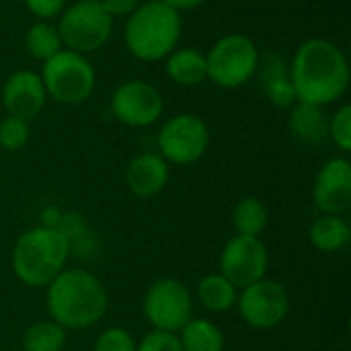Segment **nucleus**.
Wrapping results in <instances>:
<instances>
[{
  "label": "nucleus",
  "mask_w": 351,
  "mask_h": 351,
  "mask_svg": "<svg viewBox=\"0 0 351 351\" xmlns=\"http://www.w3.org/2000/svg\"><path fill=\"white\" fill-rule=\"evenodd\" d=\"M261 90L265 93V97L269 99V103L274 107H278V109H292V105L298 101L296 99V90H294V86L290 82V74L286 78H280V80L263 86Z\"/></svg>",
  "instance_id": "nucleus-28"
},
{
  "label": "nucleus",
  "mask_w": 351,
  "mask_h": 351,
  "mask_svg": "<svg viewBox=\"0 0 351 351\" xmlns=\"http://www.w3.org/2000/svg\"><path fill=\"white\" fill-rule=\"evenodd\" d=\"M25 49L29 51V56L33 60L45 62L51 56H56L60 49H64L58 27L51 25L49 21H37L33 23L27 33H25Z\"/></svg>",
  "instance_id": "nucleus-21"
},
{
  "label": "nucleus",
  "mask_w": 351,
  "mask_h": 351,
  "mask_svg": "<svg viewBox=\"0 0 351 351\" xmlns=\"http://www.w3.org/2000/svg\"><path fill=\"white\" fill-rule=\"evenodd\" d=\"M70 255V239L62 228L37 226L23 232L12 249V271L29 288L47 286Z\"/></svg>",
  "instance_id": "nucleus-4"
},
{
  "label": "nucleus",
  "mask_w": 351,
  "mask_h": 351,
  "mask_svg": "<svg viewBox=\"0 0 351 351\" xmlns=\"http://www.w3.org/2000/svg\"><path fill=\"white\" fill-rule=\"evenodd\" d=\"M167 2L169 6L177 8V10H191V8H197L199 4H204L206 0H162Z\"/></svg>",
  "instance_id": "nucleus-32"
},
{
  "label": "nucleus",
  "mask_w": 351,
  "mask_h": 351,
  "mask_svg": "<svg viewBox=\"0 0 351 351\" xmlns=\"http://www.w3.org/2000/svg\"><path fill=\"white\" fill-rule=\"evenodd\" d=\"M329 138L341 152L351 150V105H341L333 117H329Z\"/></svg>",
  "instance_id": "nucleus-26"
},
{
  "label": "nucleus",
  "mask_w": 351,
  "mask_h": 351,
  "mask_svg": "<svg viewBox=\"0 0 351 351\" xmlns=\"http://www.w3.org/2000/svg\"><path fill=\"white\" fill-rule=\"evenodd\" d=\"M58 33L64 49L88 56L105 47L111 39L115 19L105 10L101 0H76L58 16Z\"/></svg>",
  "instance_id": "nucleus-5"
},
{
  "label": "nucleus",
  "mask_w": 351,
  "mask_h": 351,
  "mask_svg": "<svg viewBox=\"0 0 351 351\" xmlns=\"http://www.w3.org/2000/svg\"><path fill=\"white\" fill-rule=\"evenodd\" d=\"M162 111L160 90L146 80H125L111 95V113L130 128H148L160 119Z\"/></svg>",
  "instance_id": "nucleus-10"
},
{
  "label": "nucleus",
  "mask_w": 351,
  "mask_h": 351,
  "mask_svg": "<svg viewBox=\"0 0 351 351\" xmlns=\"http://www.w3.org/2000/svg\"><path fill=\"white\" fill-rule=\"evenodd\" d=\"M142 311L154 331L179 333L191 321V294L179 280L162 278L146 290Z\"/></svg>",
  "instance_id": "nucleus-8"
},
{
  "label": "nucleus",
  "mask_w": 351,
  "mask_h": 351,
  "mask_svg": "<svg viewBox=\"0 0 351 351\" xmlns=\"http://www.w3.org/2000/svg\"><path fill=\"white\" fill-rule=\"evenodd\" d=\"M158 150L167 162L193 165L197 162L210 144V130L206 121L195 113H177L158 132Z\"/></svg>",
  "instance_id": "nucleus-9"
},
{
  "label": "nucleus",
  "mask_w": 351,
  "mask_h": 351,
  "mask_svg": "<svg viewBox=\"0 0 351 351\" xmlns=\"http://www.w3.org/2000/svg\"><path fill=\"white\" fill-rule=\"evenodd\" d=\"M47 313L64 329L97 325L109 306V296L99 278L84 269H64L47 284Z\"/></svg>",
  "instance_id": "nucleus-2"
},
{
  "label": "nucleus",
  "mask_w": 351,
  "mask_h": 351,
  "mask_svg": "<svg viewBox=\"0 0 351 351\" xmlns=\"http://www.w3.org/2000/svg\"><path fill=\"white\" fill-rule=\"evenodd\" d=\"M66 343V329L53 321H39L23 335L25 351H62Z\"/></svg>",
  "instance_id": "nucleus-23"
},
{
  "label": "nucleus",
  "mask_w": 351,
  "mask_h": 351,
  "mask_svg": "<svg viewBox=\"0 0 351 351\" xmlns=\"http://www.w3.org/2000/svg\"><path fill=\"white\" fill-rule=\"evenodd\" d=\"M243 321L255 329H271L280 325L290 311V296L276 280H259L237 298Z\"/></svg>",
  "instance_id": "nucleus-11"
},
{
  "label": "nucleus",
  "mask_w": 351,
  "mask_h": 351,
  "mask_svg": "<svg viewBox=\"0 0 351 351\" xmlns=\"http://www.w3.org/2000/svg\"><path fill=\"white\" fill-rule=\"evenodd\" d=\"M308 239L317 251L335 253V251H341L343 247H348V243L351 241V228L341 216L323 214L321 218H317L313 222V226L308 230Z\"/></svg>",
  "instance_id": "nucleus-18"
},
{
  "label": "nucleus",
  "mask_w": 351,
  "mask_h": 351,
  "mask_svg": "<svg viewBox=\"0 0 351 351\" xmlns=\"http://www.w3.org/2000/svg\"><path fill=\"white\" fill-rule=\"evenodd\" d=\"M255 76H257L261 88L276 82V80H280V78H286L288 76V60L278 51L263 53V56H259Z\"/></svg>",
  "instance_id": "nucleus-25"
},
{
  "label": "nucleus",
  "mask_w": 351,
  "mask_h": 351,
  "mask_svg": "<svg viewBox=\"0 0 351 351\" xmlns=\"http://www.w3.org/2000/svg\"><path fill=\"white\" fill-rule=\"evenodd\" d=\"M267 249L259 237H232L220 253L222 276L239 290L265 278Z\"/></svg>",
  "instance_id": "nucleus-12"
},
{
  "label": "nucleus",
  "mask_w": 351,
  "mask_h": 351,
  "mask_svg": "<svg viewBox=\"0 0 351 351\" xmlns=\"http://www.w3.org/2000/svg\"><path fill=\"white\" fill-rule=\"evenodd\" d=\"M259 49L245 33H228L220 37L206 53L208 80L220 88H239L255 78Z\"/></svg>",
  "instance_id": "nucleus-7"
},
{
  "label": "nucleus",
  "mask_w": 351,
  "mask_h": 351,
  "mask_svg": "<svg viewBox=\"0 0 351 351\" xmlns=\"http://www.w3.org/2000/svg\"><path fill=\"white\" fill-rule=\"evenodd\" d=\"M142 0H101V4L105 6V10L113 16V19H128Z\"/></svg>",
  "instance_id": "nucleus-31"
},
{
  "label": "nucleus",
  "mask_w": 351,
  "mask_h": 351,
  "mask_svg": "<svg viewBox=\"0 0 351 351\" xmlns=\"http://www.w3.org/2000/svg\"><path fill=\"white\" fill-rule=\"evenodd\" d=\"M290 82L296 99L319 107L339 101L350 86V64L341 47L325 37L300 43L288 62Z\"/></svg>",
  "instance_id": "nucleus-1"
},
{
  "label": "nucleus",
  "mask_w": 351,
  "mask_h": 351,
  "mask_svg": "<svg viewBox=\"0 0 351 351\" xmlns=\"http://www.w3.org/2000/svg\"><path fill=\"white\" fill-rule=\"evenodd\" d=\"M269 224V212L257 197H243L232 212V226L241 237H259Z\"/></svg>",
  "instance_id": "nucleus-22"
},
{
  "label": "nucleus",
  "mask_w": 351,
  "mask_h": 351,
  "mask_svg": "<svg viewBox=\"0 0 351 351\" xmlns=\"http://www.w3.org/2000/svg\"><path fill=\"white\" fill-rule=\"evenodd\" d=\"M25 6L37 21H51L62 14L66 0H25Z\"/></svg>",
  "instance_id": "nucleus-30"
},
{
  "label": "nucleus",
  "mask_w": 351,
  "mask_h": 351,
  "mask_svg": "<svg viewBox=\"0 0 351 351\" xmlns=\"http://www.w3.org/2000/svg\"><path fill=\"white\" fill-rule=\"evenodd\" d=\"M45 101L43 80L33 70H16L2 84V105L8 115L29 121L43 111Z\"/></svg>",
  "instance_id": "nucleus-14"
},
{
  "label": "nucleus",
  "mask_w": 351,
  "mask_h": 351,
  "mask_svg": "<svg viewBox=\"0 0 351 351\" xmlns=\"http://www.w3.org/2000/svg\"><path fill=\"white\" fill-rule=\"evenodd\" d=\"M197 300L212 313H224L237 304V288L222 274H210L197 284Z\"/></svg>",
  "instance_id": "nucleus-20"
},
{
  "label": "nucleus",
  "mask_w": 351,
  "mask_h": 351,
  "mask_svg": "<svg viewBox=\"0 0 351 351\" xmlns=\"http://www.w3.org/2000/svg\"><path fill=\"white\" fill-rule=\"evenodd\" d=\"M136 351H183V348L179 335L167 331H150L144 335L140 346H136Z\"/></svg>",
  "instance_id": "nucleus-29"
},
{
  "label": "nucleus",
  "mask_w": 351,
  "mask_h": 351,
  "mask_svg": "<svg viewBox=\"0 0 351 351\" xmlns=\"http://www.w3.org/2000/svg\"><path fill=\"white\" fill-rule=\"evenodd\" d=\"M290 130L302 144L317 146L329 138V117L323 107L296 101L290 109Z\"/></svg>",
  "instance_id": "nucleus-16"
},
{
  "label": "nucleus",
  "mask_w": 351,
  "mask_h": 351,
  "mask_svg": "<svg viewBox=\"0 0 351 351\" xmlns=\"http://www.w3.org/2000/svg\"><path fill=\"white\" fill-rule=\"evenodd\" d=\"M41 80L47 93V99H53L62 105H80L84 103L97 84V72L86 56L60 49L56 56L43 62Z\"/></svg>",
  "instance_id": "nucleus-6"
},
{
  "label": "nucleus",
  "mask_w": 351,
  "mask_h": 351,
  "mask_svg": "<svg viewBox=\"0 0 351 351\" xmlns=\"http://www.w3.org/2000/svg\"><path fill=\"white\" fill-rule=\"evenodd\" d=\"M313 202L325 214L341 216L351 206V165L337 156L327 160L315 177Z\"/></svg>",
  "instance_id": "nucleus-13"
},
{
  "label": "nucleus",
  "mask_w": 351,
  "mask_h": 351,
  "mask_svg": "<svg viewBox=\"0 0 351 351\" xmlns=\"http://www.w3.org/2000/svg\"><path fill=\"white\" fill-rule=\"evenodd\" d=\"M93 351H136V341L125 329L111 327L99 335Z\"/></svg>",
  "instance_id": "nucleus-27"
},
{
  "label": "nucleus",
  "mask_w": 351,
  "mask_h": 351,
  "mask_svg": "<svg viewBox=\"0 0 351 351\" xmlns=\"http://www.w3.org/2000/svg\"><path fill=\"white\" fill-rule=\"evenodd\" d=\"M125 183L138 197H152L169 183V162L154 152L138 154L125 169Z\"/></svg>",
  "instance_id": "nucleus-15"
},
{
  "label": "nucleus",
  "mask_w": 351,
  "mask_h": 351,
  "mask_svg": "<svg viewBox=\"0 0 351 351\" xmlns=\"http://www.w3.org/2000/svg\"><path fill=\"white\" fill-rule=\"evenodd\" d=\"M181 31V10L162 0H148L140 2V6L125 19L123 41L136 60L160 62L179 47Z\"/></svg>",
  "instance_id": "nucleus-3"
},
{
  "label": "nucleus",
  "mask_w": 351,
  "mask_h": 351,
  "mask_svg": "<svg viewBox=\"0 0 351 351\" xmlns=\"http://www.w3.org/2000/svg\"><path fill=\"white\" fill-rule=\"evenodd\" d=\"M179 341L183 351H222L224 335L218 325L206 319H191L181 331Z\"/></svg>",
  "instance_id": "nucleus-19"
},
{
  "label": "nucleus",
  "mask_w": 351,
  "mask_h": 351,
  "mask_svg": "<svg viewBox=\"0 0 351 351\" xmlns=\"http://www.w3.org/2000/svg\"><path fill=\"white\" fill-rule=\"evenodd\" d=\"M165 72L179 86H197L208 80L206 53L197 47H177L165 58Z\"/></svg>",
  "instance_id": "nucleus-17"
},
{
  "label": "nucleus",
  "mask_w": 351,
  "mask_h": 351,
  "mask_svg": "<svg viewBox=\"0 0 351 351\" xmlns=\"http://www.w3.org/2000/svg\"><path fill=\"white\" fill-rule=\"evenodd\" d=\"M29 138H31L29 121L14 115H6L0 121V148L10 152L21 150L23 146H27Z\"/></svg>",
  "instance_id": "nucleus-24"
}]
</instances>
